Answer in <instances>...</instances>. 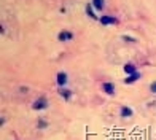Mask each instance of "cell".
Returning <instances> with one entry per match:
<instances>
[{"label": "cell", "instance_id": "1", "mask_svg": "<svg viewBox=\"0 0 156 140\" xmlns=\"http://www.w3.org/2000/svg\"><path fill=\"white\" fill-rule=\"evenodd\" d=\"M99 21H101L102 26H112V24H118V18L115 16H108V15H104L99 18Z\"/></svg>", "mask_w": 156, "mask_h": 140}, {"label": "cell", "instance_id": "8", "mask_svg": "<svg viewBox=\"0 0 156 140\" xmlns=\"http://www.w3.org/2000/svg\"><path fill=\"white\" fill-rule=\"evenodd\" d=\"M58 93H59L66 100H69L70 97H72V91H70V89H66V88H59V89H58Z\"/></svg>", "mask_w": 156, "mask_h": 140}, {"label": "cell", "instance_id": "14", "mask_svg": "<svg viewBox=\"0 0 156 140\" xmlns=\"http://www.w3.org/2000/svg\"><path fill=\"white\" fill-rule=\"evenodd\" d=\"M150 91H151L153 94H156V81H153L151 85H150Z\"/></svg>", "mask_w": 156, "mask_h": 140}, {"label": "cell", "instance_id": "10", "mask_svg": "<svg viewBox=\"0 0 156 140\" xmlns=\"http://www.w3.org/2000/svg\"><path fill=\"white\" fill-rule=\"evenodd\" d=\"M91 5H93V8H96L97 11H102L104 10V2H101V0H93Z\"/></svg>", "mask_w": 156, "mask_h": 140}, {"label": "cell", "instance_id": "9", "mask_svg": "<svg viewBox=\"0 0 156 140\" xmlns=\"http://www.w3.org/2000/svg\"><path fill=\"white\" fill-rule=\"evenodd\" d=\"M134 115V111H132V108H129V107H121V116L123 118H129V116H132Z\"/></svg>", "mask_w": 156, "mask_h": 140}, {"label": "cell", "instance_id": "6", "mask_svg": "<svg viewBox=\"0 0 156 140\" xmlns=\"http://www.w3.org/2000/svg\"><path fill=\"white\" fill-rule=\"evenodd\" d=\"M84 11H86V15L91 18V19H94V21H97L99 18H97V15L94 13V8H93V5L91 3H86V6H84Z\"/></svg>", "mask_w": 156, "mask_h": 140}, {"label": "cell", "instance_id": "13", "mask_svg": "<svg viewBox=\"0 0 156 140\" xmlns=\"http://www.w3.org/2000/svg\"><path fill=\"white\" fill-rule=\"evenodd\" d=\"M123 40H124V41H132V43H136V41H137V38L129 37V35H123Z\"/></svg>", "mask_w": 156, "mask_h": 140}, {"label": "cell", "instance_id": "5", "mask_svg": "<svg viewBox=\"0 0 156 140\" xmlns=\"http://www.w3.org/2000/svg\"><path fill=\"white\" fill-rule=\"evenodd\" d=\"M72 38H73V33L69 32V30H62L58 35V40L59 41H67V40H72Z\"/></svg>", "mask_w": 156, "mask_h": 140}, {"label": "cell", "instance_id": "12", "mask_svg": "<svg viewBox=\"0 0 156 140\" xmlns=\"http://www.w3.org/2000/svg\"><path fill=\"white\" fill-rule=\"evenodd\" d=\"M37 128H38V129H45V128H48V123H46L45 120H38Z\"/></svg>", "mask_w": 156, "mask_h": 140}, {"label": "cell", "instance_id": "11", "mask_svg": "<svg viewBox=\"0 0 156 140\" xmlns=\"http://www.w3.org/2000/svg\"><path fill=\"white\" fill-rule=\"evenodd\" d=\"M124 72H126L127 75L136 73V72H137V70H136V65H134V64H126V65H124Z\"/></svg>", "mask_w": 156, "mask_h": 140}, {"label": "cell", "instance_id": "3", "mask_svg": "<svg viewBox=\"0 0 156 140\" xmlns=\"http://www.w3.org/2000/svg\"><path fill=\"white\" fill-rule=\"evenodd\" d=\"M69 81V76H67V73L66 72H59L58 75H56V83L61 86V88H64V85Z\"/></svg>", "mask_w": 156, "mask_h": 140}, {"label": "cell", "instance_id": "7", "mask_svg": "<svg viewBox=\"0 0 156 140\" xmlns=\"http://www.w3.org/2000/svg\"><path fill=\"white\" fill-rule=\"evenodd\" d=\"M140 73L139 72H136V73H132V75H129V76H127V78H124V83H126V85H132V83H136L137 80H140Z\"/></svg>", "mask_w": 156, "mask_h": 140}, {"label": "cell", "instance_id": "4", "mask_svg": "<svg viewBox=\"0 0 156 140\" xmlns=\"http://www.w3.org/2000/svg\"><path fill=\"white\" fill-rule=\"evenodd\" d=\"M102 91L105 94H108V96H115V85H113V83H104Z\"/></svg>", "mask_w": 156, "mask_h": 140}, {"label": "cell", "instance_id": "2", "mask_svg": "<svg viewBox=\"0 0 156 140\" xmlns=\"http://www.w3.org/2000/svg\"><path fill=\"white\" fill-rule=\"evenodd\" d=\"M46 107H48V100L45 99V97H38V99L32 103L34 110H45Z\"/></svg>", "mask_w": 156, "mask_h": 140}]
</instances>
